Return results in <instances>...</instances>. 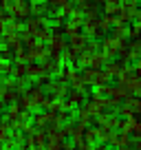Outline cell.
<instances>
[{"label":"cell","mask_w":141,"mask_h":150,"mask_svg":"<svg viewBox=\"0 0 141 150\" xmlns=\"http://www.w3.org/2000/svg\"><path fill=\"white\" fill-rule=\"evenodd\" d=\"M66 99H68L73 106L80 108V106H84V104H86V93H84V91H73V88H70V93H68V97H66Z\"/></svg>","instance_id":"cell-13"},{"label":"cell","mask_w":141,"mask_h":150,"mask_svg":"<svg viewBox=\"0 0 141 150\" xmlns=\"http://www.w3.org/2000/svg\"><path fill=\"white\" fill-rule=\"evenodd\" d=\"M130 60H141V42H130Z\"/></svg>","instance_id":"cell-20"},{"label":"cell","mask_w":141,"mask_h":150,"mask_svg":"<svg viewBox=\"0 0 141 150\" xmlns=\"http://www.w3.org/2000/svg\"><path fill=\"white\" fill-rule=\"evenodd\" d=\"M139 42H141V40H139Z\"/></svg>","instance_id":"cell-28"},{"label":"cell","mask_w":141,"mask_h":150,"mask_svg":"<svg viewBox=\"0 0 141 150\" xmlns=\"http://www.w3.org/2000/svg\"><path fill=\"white\" fill-rule=\"evenodd\" d=\"M139 9H141V5L137 2V0H128V2H121V11H119L117 20H119L121 24H126V22H132Z\"/></svg>","instance_id":"cell-2"},{"label":"cell","mask_w":141,"mask_h":150,"mask_svg":"<svg viewBox=\"0 0 141 150\" xmlns=\"http://www.w3.org/2000/svg\"><path fill=\"white\" fill-rule=\"evenodd\" d=\"M60 150H75V146H73V144H68V141H64Z\"/></svg>","instance_id":"cell-25"},{"label":"cell","mask_w":141,"mask_h":150,"mask_svg":"<svg viewBox=\"0 0 141 150\" xmlns=\"http://www.w3.org/2000/svg\"><path fill=\"white\" fill-rule=\"evenodd\" d=\"M44 91H49L53 99H64V97H68V93H70L68 86H66V82H62V80H57L55 84L49 82V84L44 86Z\"/></svg>","instance_id":"cell-5"},{"label":"cell","mask_w":141,"mask_h":150,"mask_svg":"<svg viewBox=\"0 0 141 150\" xmlns=\"http://www.w3.org/2000/svg\"><path fill=\"white\" fill-rule=\"evenodd\" d=\"M77 75H80V73L75 71V66H64V69L60 71V75H57V77H60L62 82H73Z\"/></svg>","instance_id":"cell-16"},{"label":"cell","mask_w":141,"mask_h":150,"mask_svg":"<svg viewBox=\"0 0 141 150\" xmlns=\"http://www.w3.org/2000/svg\"><path fill=\"white\" fill-rule=\"evenodd\" d=\"M9 11L13 13V18L18 20V22H27V20H31V18H33L31 2H27V0H11Z\"/></svg>","instance_id":"cell-1"},{"label":"cell","mask_w":141,"mask_h":150,"mask_svg":"<svg viewBox=\"0 0 141 150\" xmlns=\"http://www.w3.org/2000/svg\"><path fill=\"white\" fill-rule=\"evenodd\" d=\"M93 150H108V146L106 144H97V146H93Z\"/></svg>","instance_id":"cell-26"},{"label":"cell","mask_w":141,"mask_h":150,"mask_svg":"<svg viewBox=\"0 0 141 150\" xmlns=\"http://www.w3.org/2000/svg\"><path fill=\"white\" fill-rule=\"evenodd\" d=\"M102 9H104V16L117 18L119 11H121V2H119V0H108V2H102Z\"/></svg>","instance_id":"cell-9"},{"label":"cell","mask_w":141,"mask_h":150,"mask_svg":"<svg viewBox=\"0 0 141 150\" xmlns=\"http://www.w3.org/2000/svg\"><path fill=\"white\" fill-rule=\"evenodd\" d=\"M20 117H22V108H20L18 104H13V106H9L5 110V122H9V124L20 122Z\"/></svg>","instance_id":"cell-11"},{"label":"cell","mask_w":141,"mask_h":150,"mask_svg":"<svg viewBox=\"0 0 141 150\" xmlns=\"http://www.w3.org/2000/svg\"><path fill=\"white\" fill-rule=\"evenodd\" d=\"M126 150H128V148H126Z\"/></svg>","instance_id":"cell-29"},{"label":"cell","mask_w":141,"mask_h":150,"mask_svg":"<svg viewBox=\"0 0 141 150\" xmlns=\"http://www.w3.org/2000/svg\"><path fill=\"white\" fill-rule=\"evenodd\" d=\"M106 62H108V57L99 51V53H95V55H90V69L93 71H102V66L106 64Z\"/></svg>","instance_id":"cell-14"},{"label":"cell","mask_w":141,"mask_h":150,"mask_svg":"<svg viewBox=\"0 0 141 150\" xmlns=\"http://www.w3.org/2000/svg\"><path fill=\"white\" fill-rule=\"evenodd\" d=\"M49 49L57 51V53H64L68 49V38L64 35L62 29H53V38H51V42H49Z\"/></svg>","instance_id":"cell-3"},{"label":"cell","mask_w":141,"mask_h":150,"mask_svg":"<svg viewBox=\"0 0 141 150\" xmlns=\"http://www.w3.org/2000/svg\"><path fill=\"white\" fill-rule=\"evenodd\" d=\"M18 97H20V93L16 88H0V102H2V106H13L16 102H18Z\"/></svg>","instance_id":"cell-7"},{"label":"cell","mask_w":141,"mask_h":150,"mask_svg":"<svg viewBox=\"0 0 141 150\" xmlns=\"http://www.w3.org/2000/svg\"><path fill=\"white\" fill-rule=\"evenodd\" d=\"M108 80H110V75L106 73V71H99V73H97V77H95V86H104ZM95 86H93V88H95Z\"/></svg>","instance_id":"cell-21"},{"label":"cell","mask_w":141,"mask_h":150,"mask_svg":"<svg viewBox=\"0 0 141 150\" xmlns=\"http://www.w3.org/2000/svg\"><path fill=\"white\" fill-rule=\"evenodd\" d=\"M132 69H135L137 77H141V60H139V62H135V66H132Z\"/></svg>","instance_id":"cell-24"},{"label":"cell","mask_w":141,"mask_h":150,"mask_svg":"<svg viewBox=\"0 0 141 150\" xmlns=\"http://www.w3.org/2000/svg\"><path fill=\"white\" fill-rule=\"evenodd\" d=\"M119 49H121V42L115 40L113 35H108V38H104V40H102V53L108 57V60H113V57L119 55Z\"/></svg>","instance_id":"cell-4"},{"label":"cell","mask_w":141,"mask_h":150,"mask_svg":"<svg viewBox=\"0 0 141 150\" xmlns=\"http://www.w3.org/2000/svg\"><path fill=\"white\" fill-rule=\"evenodd\" d=\"M80 55H82L80 51H75V49H70V47H68L64 53H62V60H64L66 66H77V62H80Z\"/></svg>","instance_id":"cell-10"},{"label":"cell","mask_w":141,"mask_h":150,"mask_svg":"<svg viewBox=\"0 0 141 150\" xmlns=\"http://www.w3.org/2000/svg\"><path fill=\"white\" fill-rule=\"evenodd\" d=\"M130 135H135V139L139 141L141 139V119H135V124H132V132Z\"/></svg>","instance_id":"cell-22"},{"label":"cell","mask_w":141,"mask_h":150,"mask_svg":"<svg viewBox=\"0 0 141 150\" xmlns=\"http://www.w3.org/2000/svg\"><path fill=\"white\" fill-rule=\"evenodd\" d=\"M132 150H141V139H139V141H135V144H132Z\"/></svg>","instance_id":"cell-27"},{"label":"cell","mask_w":141,"mask_h":150,"mask_svg":"<svg viewBox=\"0 0 141 150\" xmlns=\"http://www.w3.org/2000/svg\"><path fill=\"white\" fill-rule=\"evenodd\" d=\"M42 75H44V66H42V62H31V64H29V75H27V77L40 80Z\"/></svg>","instance_id":"cell-15"},{"label":"cell","mask_w":141,"mask_h":150,"mask_svg":"<svg viewBox=\"0 0 141 150\" xmlns=\"http://www.w3.org/2000/svg\"><path fill=\"white\" fill-rule=\"evenodd\" d=\"M110 146H113L115 150H126V148H130V135H126V132H121V130L115 132Z\"/></svg>","instance_id":"cell-8"},{"label":"cell","mask_w":141,"mask_h":150,"mask_svg":"<svg viewBox=\"0 0 141 150\" xmlns=\"http://www.w3.org/2000/svg\"><path fill=\"white\" fill-rule=\"evenodd\" d=\"M123 69H126V64H123L121 60H115V62H108V64H106V73L110 75V77H119V75L123 73Z\"/></svg>","instance_id":"cell-12"},{"label":"cell","mask_w":141,"mask_h":150,"mask_svg":"<svg viewBox=\"0 0 141 150\" xmlns=\"http://www.w3.org/2000/svg\"><path fill=\"white\" fill-rule=\"evenodd\" d=\"M31 122L35 124V128H38V130H42V128L49 126V122H51V119H49V112H35Z\"/></svg>","instance_id":"cell-17"},{"label":"cell","mask_w":141,"mask_h":150,"mask_svg":"<svg viewBox=\"0 0 141 150\" xmlns=\"http://www.w3.org/2000/svg\"><path fill=\"white\" fill-rule=\"evenodd\" d=\"M0 71L5 77H13V62H7V60H0Z\"/></svg>","instance_id":"cell-19"},{"label":"cell","mask_w":141,"mask_h":150,"mask_svg":"<svg viewBox=\"0 0 141 150\" xmlns=\"http://www.w3.org/2000/svg\"><path fill=\"white\" fill-rule=\"evenodd\" d=\"M27 95L31 97V102H33V106L38 108V106H42V102L47 99V95H44V88L40 84H31L27 88Z\"/></svg>","instance_id":"cell-6"},{"label":"cell","mask_w":141,"mask_h":150,"mask_svg":"<svg viewBox=\"0 0 141 150\" xmlns=\"http://www.w3.org/2000/svg\"><path fill=\"white\" fill-rule=\"evenodd\" d=\"M16 55V53L13 51H11V49L9 47H2V60H7V62H11V57H13Z\"/></svg>","instance_id":"cell-23"},{"label":"cell","mask_w":141,"mask_h":150,"mask_svg":"<svg viewBox=\"0 0 141 150\" xmlns=\"http://www.w3.org/2000/svg\"><path fill=\"white\" fill-rule=\"evenodd\" d=\"M16 104H18V106L22 108V110H27V112H31L33 108H35V106H33V102H31V97H29L27 93H22V95H20V97H18V102H16Z\"/></svg>","instance_id":"cell-18"}]
</instances>
